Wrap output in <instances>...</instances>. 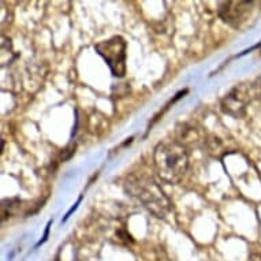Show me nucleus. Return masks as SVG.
<instances>
[{
	"label": "nucleus",
	"mask_w": 261,
	"mask_h": 261,
	"mask_svg": "<svg viewBox=\"0 0 261 261\" xmlns=\"http://www.w3.org/2000/svg\"><path fill=\"white\" fill-rule=\"evenodd\" d=\"M124 188L130 196L137 198L156 218H166V215L170 212V201L152 176L142 172L132 174L126 178Z\"/></svg>",
	"instance_id": "f257e3e1"
},
{
	"label": "nucleus",
	"mask_w": 261,
	"mask_h": 261,
	"mask_svg": "<svg viewBox=\"0 0 261 261\" xmlns=\"http://www.w3.org/2000/svg\"><path fill=\"white\" fill-rule=\"evenodd\" d=\"M96 51L107 62L114 77H123L126 74V41L119 36L96 44Z\"/></svg>",
	"instance_id": "7ed1b4c3"
},
{
	"label": "nucleus",
	"mask_w": 261,
	"mask_h": 261,
	"mask_svg": "<svg viewBox=\"0 0 261 261\" xmlns=\"http://www.w3.org/2000/svg\"><path fill=\"white\" fill-rule=\"evenodd\" d=\"M81 200H82V197H80V198H78V201H77V202H75V204H74V206H73V208H71V210H70V211H69V212H67V214H66V216H64V219H63V222H66V220H67V219H69V218H70V215L73 214L74 211L77 210V206H78V204H80V202H81Z\"/></svg>",
	"instance_id": "6e6552de"
},
{
	"label": "nucleus",
	"mask_w": 261,
	"mask_h": 261,
	"mask_svg": "<svg viewBox=\"0 0 261 261\" xmlns=\"http://www.w3.org/2000/svg\"><path fill=\"white\" fill-rule=\"evenodd\" d=\"M252 6L249 2H223L219 3V15L228 25L240 28L248 19Z\"/></svg>",
	"instance_id": "20e7f679"
},
{
	"label": "nucleus",
	"mask_w": 261,
	"mask_h": 261,
	"mask_svg": "<svg viewBox=\"0 0 261 261\" xmlns=\"http://www.w3.org/2000/svg\"><path fill=\"white\" fill-rule=\"evenodd\" d=\"M180 142L182 145H197L200 140V136L197 133V128L194 127H185L182 128V133L179 136Z\"/></svg>",
	"instance_id": "423d86ee"
},
{
	"label": "nucleus",
	"mask_w": 261,
	"mask_h": 261,
	"mask_svg": "<svg viewBox=\"0 0 261 261\" xmlns=\"http://www.w3.org/2000/svg\"><path fill=\"white\" fill-rule=\"evenodd\" d=\"M154 166L162 179L170 184H176L188 171V152L179 142H162L154 150Z\"/></svg>",
	"instance_id": "f03ea898"
},
{
	"label": "nucleus",
	"mask_w": 261,
	"mask_h": 261,
	"mask_svg": "<svg viewBox=\"0 0 261 261\" xmlns=\"http://www.w3.org/2000/svg\"><path fill=\"white\" fill-rule=\"evenodd\" d=\"M250 101V92L249 88L245 85L237 86L223 99V110L232 116H241L246 110V106Z\"/></svg>",
	"instance_id": "39448f33"
},
{
	"label": "nucleus",
	"mask_w": 261,
	"mask_h": 261,
	"mask_svg": "<svg viewBox=\"0 0 261 261\" xmlns=\"http://www.w3.org/2000/svg\"><path fill=\"white\" fill-rule=\"evenodd\" d=\"M248 261H261V248L252 249Z\"/></svg>",
	"instance_id": "0eeeda50"
},
{
	"label": "nucleus",
	"mask_w": 261,
	"mask_h": 261,
	"mask_svg": "<svg viewBox=\"0 0 261 261\" xmlns=\"http://www.w3.org/2000/svg\"><path fill=\"white\" fill-rule=\"evenodd\" d=\"M51 224H52V222H48V224H47V228H45V232H44V237H43V240L40 241L39 244H37V246H39V245H41V244H44V242H45V241H47V238H48V234H49V227H51Z\"/></svg>",
	"instance_id": "1a4fd4ad"
}]
</instances>
